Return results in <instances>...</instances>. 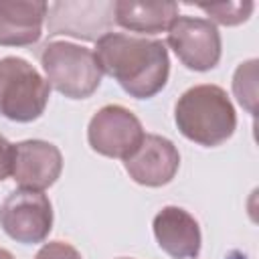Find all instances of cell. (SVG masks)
<instances>
[{
    "label": "cell",
    "instance_id": "6da1fadb",
    "mask_svg": "<svg viewBox=\"0 0 259 259\" xmlns=\"http://www.w3.org/2000/svg\"><path fill=\"white\" fill-rule=\"evenodd\" d=\"M93 53L101 73L113 77L119 87L136 99L154 97L168 81L170 59L162 40L107 32L97 40Z\"/></svg>",
    "mask_w": 259,
    "mask_h": 259
},
{
    "label": "cell",
    "instance_id": "7a4b0ae2",
    "mask_svg": "<svg viewBox=\"0 0 259 259\" xmlns=\"http://www.w3.org/2000/svg\"><path fill=\"white\" fill-rule=\"evenodd\" d=\"M174 121L184 138L206 148L227 142L237 127L235 107L219 85H196L184 91L176 101Z\"/></svg>",
    "mask_w": 259,
    "mask_h": 259
},
{
    "label": "cell",
    "instance_id": "3957f363",
    "mask_svg": "<svg viewBox=\"0 0 259 259\" xmlns=\"http://www.w3.org/2000/svg\"><path fill=\"white\" fill-rule=\"evenodd\" d=\"M47 83L69 99H87L101 85V69L95 53L67 40H53L40 51Z\"/></svg>",
    "mask_w": 259,
    "mask_h": 259
},
{
    "label": "cell",
    "instance_id": "277c9868",
    "mask_svg": "<svg viewBox=\"0 0 259 259\" xmlns=\"http://www.w3.org/2000/svg\"><path fill=\"white\" fill-rule=\"evenodd\" d=\"M51 85L45 77L20 57H4L0 61V115L28 123L45 113Z\"/></svg>",
    "mask_w": 259,
    "mask_h": 259
},
{
    "label": "cell",
    "instance_id": "5b68a950",
    "mask_svg": "<svg viewBox=\"0 0 259 259\" xmlns=\"http://www.w3.org/2000/svg\"><path fill=\"white\" fill-rule=\"evenodd\" d=\"M0 227L16 243H42L53 229V206L47 194L18 188L0 204Z\"/></svg>",
    "mask_w": 259,
    "mask_h": 259
},
{
    "label": "cell",
    "instance_id": "8992f818",
    "mask_svg": "<svg viewBox=\"0 0 259 259\" xmlns=\"http://www.w3.org/2000/svg\"><path fill=\"white\" fill-rule=\"evenodd\" d=\"M168 45L192 71H210L221 61V34L206 18L176 16L168 28Z\"/></svg>",
    "mask_w": 259,
    "mask_h": 259
},
{
    "label": "cell",
    "instance_id": "52a82bcc",
    "mask_svg": "<svg viewBox=\"0 0 259 259\" xmlns=\"http://www.w3.org/2000/svg\"><path fill=\"white\" fill-rule=\"evenodd\" d=\"M144 127L140 119L123 105H105L89 121L87 140L89 146L107 158L125 160L144 140Z\"/></svg>",
    "mask_w": 259,
    "mask_h": 259
},
{
    "label": "cell",
    "instance_id": "ba28073f",
    "mask_svg": "<svg viewBox=\"0 0 259 259\" xmlns=\"http://www.w3.org/2000/svg\"><path fill=\"white\" fill-rule=\"evenodd\" d=\"M115 2H55L47 10L49 34H69L83 40H99L111 28Z\"/></svg>",
    "mask_w": 259,
    "mask_h": 259
},
{
    "label": "cell",
    "instance_id": "9c48e42d",
    "mask_svg": "<svg viewBox=\"0 0 259 259\" xmlns=\"http://www.w3.org/2000/svg\"><path fill=\"white\" fill-rule=\"evenodd\" d=\"M123 166L134 182L156 188L168 184L176 176L180 154L168 138L146 134L140 146L123 160Z\"/></svg>",
    "mask_w": 259,
    "mask_h": 259
},
{
    "label": "cell",
    "instance_id": "30bf717a",
    "mask_svg": "<svg viewBox=\"0 0 259 259\" xmlns=\"http://www.w3.org/2000/svg\"><path fill=\"white\" fill-rule=\"evenodd\" d=\"M63 170L61 150L45 140H24L14 146L12 178L20 188L47 190L57 182Z\"/></svg>",
    "mask_w": 259,
    "mask_h": 259
},
{
    "label": "cell",
    "instance_id": "8fae6325",
    "mask_svg": "<svg viewBox=\"0 0 259 259\" xmlns=\"http://www.w3.org/2000/svg\"><path fill=\"white\" fill-rule=\"evenodd\" d=\"M154 237L172 259H196L200 253V227L180 206H164L154 217Z\"/></svg>",
    "mask_w": 259,
    "mask_h": 259
},
{
    "label": "cell",
    "instance_id": "7c38bea8",
    "mask_svg": "<svg viewBox=\"0 0 259 259\" xmlns=\"http://www.w3.org/2000/svg\"><path fill=\"white\" fill-rule=\"evenodd\" d=\"M49 4L38 0H0V47H28L42 36Z\"/></svg>",
    "mask_w": 259,
    "mask_h": 259
},
{
    "label": "cell",
    "instance_id": "4fadbf2b",
    "mask_svg": "<svg viewBox=\"0 0 259 259\" xmlns=\"http://www.w3.org/2000/svg\"><path fill=\"white\" fill-rule=\"evenodd\" d=\"M178 16L176 2H136L117 0L113 4V20L132 32L158 34L168 30Z\"/></svg>",
    "mask_w": 259,
    "mask_h": 259
},
{
    "label": "cell",
    "instance_id": "5bb4252c",
    "mask_svg": "<svg viewBox=\"0 0 259 259\" xmlns=\"http://www.w3.org/2000/svg\"><path fill=\"white\" fill-rule=\"evenodd\" d=\"M233 93L237 101L249 111L255 113L257 103V59L245 61L237 67L233 75Z\"/></svg>",
    "mask_w": 259,
    "mask_h": 259
},
{
    "label": "cell",
    "instance_id": "9a60e30c",
    "mask_svg": "<svg viewBox=\"0 0 259 259\" xmlns=\"http://www.w3.org/2000/svg\"><path fill=\"white\" fill-rule=\"evenodd\" d=\"M198 8L204 10L210 16V20H214L217 24L235 26L245 22L251 16L255 4L253 2H221V4H198Z\"/></svg>",
    "mask_w": 259,
    "mask_h": 259
},
{
    "label": "cell",
    "instance_id": "2e32d148",
    "mask_svg": "<svg viewBox=\"0 0 259 259\" xmlns=\"http://www.w3.org/2000/svg\"><path fill=\"white\" fill-rule=\"evenodd\" d=\"M34 259H83V257L73 245L63 241H51L38 249Z\"/></svg>",
    "mask_w": 259,
    "mask_h": 259
},
{
    "label": "cell",
    "instance_id": "e0dca14e",
    "mask_svg": "<svg viewBox=\"0 0 259 259\" xmlns=\"http://www.w3.org/2000/svg\"><path fill=\"white\" fill-rule=\"evenodd\" d=\"M12 162H14V146L0 136V182L12 176Z\"/></svg>",
    "mask_w": 259,
    "mask_h": 259
},
{
    "label": "cell",
    "instance_id": "ac0fdd59",
    "mask_svg": "<svg viewBox=\"0 0 259 259\" xmlns=\"http://www.w3.org/2000/svg\"><path fill=\"white\" fill-rule=\"evenodd\" d=\"M0 259H14V257H12V253H10V251L0 249Z\"/></svg>",
    "mask_w": 259,
    "mask_h": 259
},
{
    "label": "cell",
    "instance_id": "d6986e66",
    "mask_svg": "<svg viewBox=\"0 0 259 259\" xmlns=\"http://www.w3.org/2000/svg\"><path fill=\"white\" fill-rule=\"evenodd\" d=\"M123 259H125V257H123Z\"/></svg>",
    "mask_w": 259,
    "mask_h": 259
}]
</instances>
